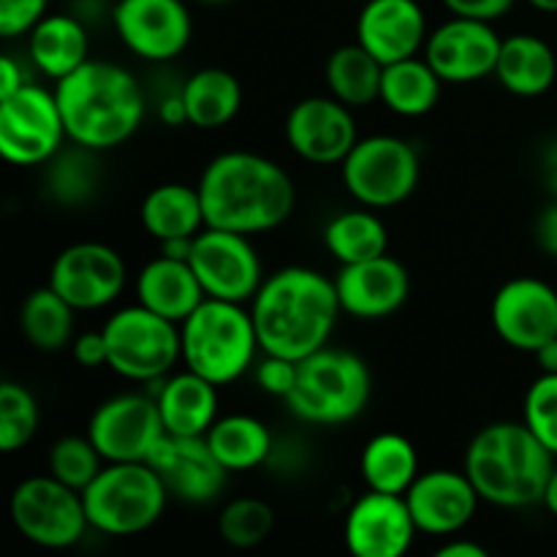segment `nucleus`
Instances as JSON below:
<instances>
[{
    "mask_svg": "<svg viewBox=\"0 0 557 557\" xmlns=\"http://www.w3.org/2000/svg\"><path fill=\"white\" fill-rule=\"evenodd\" d=\"M261 354L302 362L330 346L337 315L343 313L335 281L310 267H283L267 275L250 299Z\"/></svg>",
    "mask_w": 557,
    "mask_h": 557,
    "instance_id": "f257e3e1",
    "label": "nucleus"
},
{
    "mask_svg": "<svg viewBox=\"0 0 557 557\" xmlns=\"http://www.w3.org/2000/svg\"><path fill=\"white\" fill-rule=\"evenodd\" d=\"M205 221L226 232L264 234L288 221L297 205V190L283 166L248 150L221 152L199 177Z\"/></svg>",
    "mask_w": 557,
    "mask_h": 557,
    "instance_id": "f03ea898",
    "label": "nucleus"
},
{
    "mask_svg": "<svg viewBox=\"0 0 557 557\" xmlns=\"http://www.w3.org/2000/svg\"><path fill=\"white\" fill-rule=\"evenodd\" d=\"M71 145L107 152L139 131L147 96L128 69L107 60H87L54 85Z\"/></svg>",
    "mask_w": 557,
    "mask_h": 557,
    "instance_id": "7ed1b4c3",
    "label": "nucleus"
},
{
    "mask_svg": "<svg viewBox=\"0 0 557 557\" xmlns=\"http://www.w3.org/2000/svg\"><path fill=\"white\" fill-rule=\"evenodd\" d=\"M555 460L525 422H495L473 435L462 471L482 500L500 509H525L544 500Z\"/></svg>",
    "mask_w": 557,
    "mask_h": 557,
    "instance_id": "20e7f679",
    "label": "nucleus"
},
{
    "mask_svg": "<svg viewBox=\"0 0 557 557\" xmlns=\"http://www.w3.org/2000/svg\"><path fill=\"white\" fill-rule=\"evenodd\" d=\"M183 364L205 375L215 386H228L243 379L261 351L253 313L243 302L207 297L180 324Z\"/></svg>",
    "mask_w": 557,
    "mask_h": 557,
    "instance_id": "39448f33",
    "label": "nucleus"
},
{
    "mask_svg": "<svg viewBox=\"0 0 557 557\" xmlns=\"http://www.w3.org/2000/svg\"><path fill=\"white\" fill-rule=\"evenodd\" d=\"M373 375L354 351L324 346L299 362L297 384L286 397L288 411L308 424H346L368 408Z\"/></svg>",
    "mask_w": 557,
    "mask_h": 557,
    "instance_id": "423d86ee",
    "label": "nucleus"
},
{
    "mask_svg": "<svg viewBox=\"0 0 557 557\" xmlns=\"http://www.w3.org/2000/svg\"><path fill=\"white\" fill-rule=\"evenodd\" d=\"M90 528L107 536H136L161 520L169 490L150 462H107L82 490Z\"/></svg>",
    "mask_w": 557,
    "mask_h": 557,
    "instance_id": "0eeeda50",
    "label": "nucleus"
},
{
    "mask_svg": "<svg viewBox=\"0 0 557 557\" xmlns=\"http://www.w3.org/2000/svg\"><path fill=\"white\" fill-rule=\"evenodd\" d=\"M109 368L128 381L158 384L183 362L180 324L152 313L145 305H131L109 315L103 324Z\"/></svg>",
    "mask_w": 557,
    "mask_h": 557,
    "instance_id": "6e6552de",
    "label": "nucleus"
},
{
    "mask_svg": "<svg viewBox=\"0 0 557 557\" xmlns=\"http://www.w3.org/2000/svg\"><path fill=\"white\" fill-rule=\"evenodd\" d=\"M341 169L348 194L370 210L403 205L413 196L422 174L417 147L392 134L359 139Z\"/></svg>",
    "mask_w": 557,
    "mask_h": 557,
    "instance_id": "1a4fd4ad",
    "label": "nucleus"
},
{
    "mask_svg": "<svg viewBox=\"0 0 557 557\" xmlns=\"http://www.w3.org/2000/svg\"><path fill=\"white\" fill-rule=\"evenodd\" d=\"M9 515L20 536L44 549H69L90 531L82 493L52 473L16 484L9 500Z\"/></svg>",
    "mask_w": 557,
    "mask_h": 557,
    "instance_id": "9d476101",
    "label": "nucleus"
},
{
    "mask_svg": "<svg viewBox=\"0 0 557 557\" xmlns=\"http://www.w3.org/2000/svg\"><path fill=\"white\" fill-rule=\"evenodd\" d=\"M65 123L54 90L25 82L0 98V152L14 166H41L63 150Z\"/></svg>",
    "mask_w": 557,
    "mask_h": 557,
    "instance_id": "9b49d317",
    "label": "nucleus"
},
{
    "mask_svg": "<svg viewBox=\"0 0 557 557\" xmlns=\"http://www.w3.org/2000/svg\"><path fill=\"white\" fill-rule=\"evenodd\" d=\"M188 264L212 299L245 305L264 283V267L250 245V237L226 228H201L194 237Z\"/></svg>",
    "mask_w": 557,
    "mask_h": 557,
    "instance_id": "f8f14e48",
    "label": "nucleus"
},
{
    "mask_svg": "<svg viewBox=\"0 0 557 557\" xmlns=\"http://www.w3.org/2000/svg\"><path fill=\"white\" fill-rule=\"evenodd\" d=\"M166 435L156 395L123 392L92 411L87 438L107 462H147L158 441Z\"/></svg>",
    "mask_w": 557,
    "mask_h": 557,
    "instance_id": "ddd939ff",
    "label": "nucleus"
},
{
    "mask_svg": "<svg viewBox=\"0 0 557 557\" xmlns=\"http://www.w3.org/2000/svg\"><path fill=\"white\" fill-rule=\"evenodd\" d=\"M109 20L123 47L150 63L174 60L194 36V20L183 0H117Z\"/></svg>",
    "mask_w": 557,
    "mask_h": 557,
    "instance_id": "4468645a",
    "label": "nucleus"
},
{
    "mask_svg": "<svg viewBox=\"0 0 557 557\" xmlns=\"http://www.w3.org/2000/svg\"><path fill=\"white\" fill-rule=\"evenodd\" d=\"M128 270L112 245L74 243L58 253L49 270V286L74 310L109 308L123 294Z\"/></svg>",
    "mask_w": 557,
    "mask_h": 557,
    "instance_id": "2eb2a0df",
    "label": "nucleus"
},
{
    "mask_svg": "<svg viewBox=\"0 0 557 557\" xmlns=\"http://www.w3.org/2000/svg\"><path fill=\"white\" fill-rule=\"evenodd\" d=\"M490 321L506 346L536 354L557 337V292L539 277H511L495 292Z\"/></svg>",
    "mask_w": 557,
    "mask_h": 557,
    "instance_id": "dca6fc26",
    "label": "nucleus"
},
{
    "mask_svg": "<svg viewBox=\"0 0 557 557\" xmlns=\"http://www.w3.org/2000/svg\"><path fill=\"white\" fill-rule=\"evenodd\" d=\"M500 44L493 22L451 16L428 36L424 58L444 85H471L495 74Z\"/></svg>",
    "mask_w": 557,
    "mask_h": 557,
    "instance_id": "f3484780",
    "label": "nucleus"
},
{
    "mask_svg": "<svg viewBox=\"0 0 557 557\" xmlns=\"http://www.w3.org/2000/svg\"><path fill=\"white\" fill-rule=\"evenodd\" d=\"M286 141L302 161L315 166L343 163L359 141L354 109L335 96L302 98L286 117Z\"/></svg>",
    "mask_w": 557,
    "mask_h": 557,
    "instance_id": "a211bd4d",
    "label": "nucleus"
},
{
    "mask_svg": "<svg viewBox=\"0 0 557 557\" xmlns=\"http://www.w3.org/2000/svg\"><path fill=\"white\" fill-rule=\"evenodd\" d=\"M163 487L183 504H210L226 487L228 471L212 455L205 435H163L147 457Z\"/></svg>",
    "mask_w": 557,
    "mask_h": 557,
    "instance_id": "6ab92c4d",
    "label": "nucleus"
},
{
    "mask_svg": "<svg viewBox=\"0 0 557 557\" xmlns=\"http://www.w3.org/2000/svg\"><path fill=\"white\" fill-rule=\"evenodd\" d=\"M419 528L413 522L406 495L368 490L348 509L346 536L348 553L357 557H403L411 549Z\"/></svg>",
    "mask_w": 557,
    "mask_h": 557,
    "instance_id": "aec40b11",
    "label": "nucleus"
},
{
    "mask_svg": "<svg viewBox=\"0 0 557 557\" xmlns=\"http://www.w3.org/2000/svg\"><path fill=\"white\" fill-rule=\"evenodd\" d=\"M479 500L482 495L476 493L468 473L451 468L419 473L406 493V504L419 533L446 539L460 533L473 520Z\"/></svg>",
    "mask_w": 557,
    "mask_h": 557,
    "instance_id": "412c9836",
    "label": "nucleus"
},
{
    "mask_svg": "<svg viewBox=\"0 0 557 557\" xmlns=\"http://www.w3.org/2000/svg\"><path fill=\"white\" fill-rule=\"evenodd\" d=\"M343 313L359 321H379L397 313L411 294V275L389 253L359 264H343L335 277Z\"/></svg>",
    "mask_w": 557,
    "mask_h": 557,
    "instance_id": "4be33fe9",
    "label": "nucleus"
},
{
    "mask_svg": "<svg viewBox=\"0 0 557 557\" xmlns=\"http://www.w3.org/2000/svg\"><path fill=\"white\" fill-rule=\"evenodd\" d=\"M428 36L419 0H368L357 16V41L384 65L419 54Z\"/></svg>",
    "mask_w": 557,
    "mask_h": 557,
    "instance_id": "5701e85b",
    "label": "nucleus"
},
{
    "mask_svg": "<svg viewBox=\"0 0 557 557\" xmlns=\"http://www.w3.org/2000/svg\"><path fill=\"white\" fill-rule=\"evenodd\" d=\"M205 299V288L185 259L161 253L136 275V302L174 324H183Z\"/></svg>",
    "mask_w": 557,
    "mask_h": 557,
    "instance_id": "b1692460",
    "label": "nucleus"
},
{
    "mask_svg": "<svg viewBox=\"0 0 557 557\" xmlns=\"http://www.w3.org/2000/svg\"><path fill=\"white\" fill-rule=\"evenodd\" d=\"M218 389L205 375L185 368L158 381L156 403L169 435H207L218 422Z\"/></svg>",
    "mask_w": 557,
    "mask_h": 557,
    "instance_id": "393cba45",
    "label": "nucleus"
},
{
    "mask_svg": "<svg viewBox=\"0 0 557 557\" xmlns=\"http://www.w3.org/2000/svg\"><path fill=\"white\" fill-rule=\"evenodd\" d=\"M27 58L54 82L74 74L90 60L87 22L76 14H47L27 33Z\"/></svg>",
    "mask_w": 557,
    "mask_h": 557,
    "instance_id": "a878e982",
    "label": "nucleus"
},
{
    "mask_svg": "<svg viewBox=\"0 0 557 557\" xmlns=\"http://www.w3.org/2000/svg\"><path fill=\"white\" fill-rule=\"evenodd\" d=\"M493 76L511 96H544L557 79V58L544 38L533 36V33H515L500 44Z\"/></svg>",
    "mask_w": 557,
    "mask_h": 557,
    "instance_id": "bb28decb",
    "label": "nucleus"
},
{
    "mask_svg": "<svg viewBox=\"0 0 557 557\" xmlns=\"http://www.w3.org/2000/svg\"><path fill=\"white\" fill-rule=\"evenodd\" d=\"M141 228L158 243L196 237L207 228L205 205L196 185L163 183L145 196L139 207Z\"/></svg>",
    "mask_w": 557,
    "mask_h": 557,
    "instance_id": "cd10ccee",
    "label": "nucleus"
},
{
    "mask_svg": "<svg viewBox=\"0 0 557 557\" xmlns=\"http://www.w3.org/2000/svg\"><path fill=\"white\" fill-rule=\"evenodd\" d=\"M188 125L201 131H218L232 123L243 109V85L226 69H199L180 85Z\"/></svg>",
    "mask_w": 557,
    "mask_h": 557,
    "instance_id": "c85d7f7f",
    "label": "nucleus"
},
{
    "mask_svg": "<svg viewBox=\"0 0 557 557\" xmlns=\"http://www.w3.org/2000/svg\"><path fill=\"white\" fill-rule=\"evenodd\" d=\"M212 455L221 460L228 473H243L261 468L270 462L275 451V441L261 419L248 413H232V417H218L210 433L205 435Z\"/></svg>",
    "mask_w": 557,
    "mask_h": 557,
    "instance_id": "c756f323",
    "label": "nucleus"
},
{
    "mask_svg": "<svg viewBox=\"0 0 557 557\" xmlns=\"http://www.w3.org/2000/svg\"><path fill=\"white\" fill-rule=\"evenodd\" d=\"M444 79L435 74L428 58H406L384 65L381 76V101L400 117H422L433 112L441 101Z\"/></svg>",
    "mask_w": 557,
    "mask_h": 557,
    "instance_id": "7c9ffc66",
    "label": "nucleus"
},
{
    "mask_svg": "<svg viewBox=\"0 0 557 557\" xmlns=\"http://www.w3.org/2000/svg\"><path fill=\"white\" fill-rule=\"evenodd\" d=\"M359 473H362L368 490L406 495L408 487L422 473L419 471L417 446L400 433L373 435L364 444L362 457H359Z\"/></svg>",
    "mask_w": 557,
    "mask_h": 557,
    "instance_id": "2f4dec72",
    "label": "nucleus"
},
{
    "mask_svg": "<svg viewBox=\"0 0 557 557\" xmlns=\"http://www.w3.org/2000/svg\"><path fill=\"white\" fill-rule=\"evenodd\" d=\"M326 87L330 96L343 101L351 109L370 107L381 101V76H384V63L359 41L337 47L326 58Z\"/></svg>",
    "mask_w": 557,
    "mask_h": 557,
    "instance_id": "473e14b6",
    "label": "nucleus"
},
{
    "mask_svg": "<svg viewBox=\"0 0 557 557\" xmlns=\"http://www.w3.org/2000/svg\"><path fill=\"white\" fill-rule=\"evenodd\" d=\"M324 245L343 264H359L389 250V232L370 207L346 210L324 226Z\"/></svg>",
    "mask_w": 557,
    "mask_h": 557,
    "instance_id": "72a5a7b5",
    "label": "nucleus"
},
{
    "mask_svg": "<svg viewBox=\"0 0 557 557\" xmlns=\"http://www.w3.org/2000/svg\"><path fill=\"white\" fill-rule=\"evenodd\" d=\"M74 313L76 310L47 283L27 294L22 302L20 330L38 351H60L74 341Z\"/></svg>",
    "mask_w": 557,
    "mask_h": 557,
    "instance_id": "f704fd0d",
    "label": "nucleus"
},
{
    "mask_svg": "<svg viewBox=\"0 0 557 557\" xmlns=\"http://www.w3.org/2000/svg\"><path fill=\"white\" fill-rule=\"evenodd\" d=\"M47 166V190L58 205L79 207L90 201L98 190L96 152L92 150L71 145V150H60Z\"/></svg>",
    "mask_w": 557,
    "mask_h": 557,
    "instance_id": "c9c22d12",
    "label": "nucleus"
},
{
    "mask_svg": "<svg viewBox=\"0 0 557 557\" xmlns=\"http://www.w3.org/2000/svg\"><path fill=\"white\" fill-rule=\"evenodd\" d=\"M275 511L261 498H234L218 517V533L234 549H253L270 539Z\"/></svg>",
    "mask_w": 557,
    "mask_h": 557,
    "instance_id": "e433bc0d",
    "label": "nucleus"
},
{
    "mask_svg": "<svg viewBox=\"0 0 557 557\" xmlns=\"http://www.w3.org/2000/svg\"><path fill=\"white\" fill-rule=\"evenodd\" d=\"M38 403L27 386L16 381L0 384V451L14 455L25 449L38 430Z\"/></svg>",
    "mask_w": 557,
    "mask_h": 557,
    "instance_id": "4c0bfd02",
    "label": "nucleus"
},
{
    "mask_svg": "<svg viewBox=\"0 0 557 557\" xmlns=\"http://www.w3.org/2000/svg\"><path fill=\"white\" fill-rule=\"evenodd\" d=\"M103 462L107 460L87 435H65L49 449V473L79 493L101 473Z\"/></svg>",
    "mask_w": 557,
    "mask_h": 557,
    "instance_id": "58836bf2",
    "label": "nucleus"
},
{
    "mask_svg": "<svg viewBox=\"0 0 557 557\" xmlns=\"http://www.w3.org/2000/svg\"><path fill=\"white\" fill-rule=\"evenodd\" d=\"M522 422L557 457V373H542L525 395Z\"/></svg>",
    "mask_w": 557,
    "mask_h": 557,
    "instance_id": "ea45409f",
    "label": "nucleus"
},
{
    "mask_svg": "<svg viewBox=\"0 0 557 557\" xmlns=\"http://www.w3.org/2000/svg\"><path fill=\"white\" fill-rule=\"evenodd\" d=\"M49 0H0V36H27L47 16Z\"/></svg>",
    "mask_w": 557,
    "mask_h": 557,
    "instance_id": "a19ab883",
    "label": "nucleus"
},
{
    "mask_svg": "<svg viewBox=\"0 0 557 557\" xmlns=\"http://www.w3.org/2000/svg\"><path fill=\"white\" fill-rule=\"evenodd\" d=\"M297 373L299 362L277 357V354H264V359H259V364H256V381H259L261 389L272 397H281V400L292 395L294 384H297Z\"/></svg>",
    "mask_w": 557,
    "mask_h": 557,
    "instance_id": "79ce46f5",
    "label": "nucleus"
},
{
    "mask_svg": "<svg viewBox=\"0 0 557 557\" xmlns=\"http://www.w3.org/2000/svg\"><path fill=\"white\" fill-rule=\"evenodd\" d=\"M71 351H74L76 364H82V368H109V348L103 330L82 332V335L74 337V343H71Z\"/></svg>",
    "mask_w": 557,
    "mask_h": 557,
    "instance_id": "37998d69",
    "label": "nucleus"
},
{
    "mask_svg": "<svg viewBox=\"0 0 557 557\" xmlns=\"http://www.w3.org/2000/svg\"><path fill=\"white\" fill-rule=\"evenodd\" d=\"M517 0H444L451 16H471V20L495 22L511 11Z\"/></svg>",
    "mask_w": 557,
    "mask_h": 557,
    "instance_id": "c03bdc74",
    "label": "nucleus"
},
{
    "mask_svg": "<svg viewBox=\"0 0 557 557\" xmlns=\"http://www.w3.org/2000/svg\"><path fill=\"white\" fill-rule=\"evenodd\" d=\"M533 237H536V245L544 253L557 259V199L539 212L536 226H533Z\"/></svg>",
    "mask_w": 557,
    "mask_h": 557,
    "instance_id": "a18cd8bd",
    "label": "nucleus"
},
{
    "mask_svg": "<svg viewBox=\"0 0 557 557\" xmlns=\"http://www.w3.org/2000/svg\"><path fill=\"white\" fill-rule=\"evenodd\" d=\"M158 117H161V123L172 125V128H177V125H188V109H185L183 90L166 92V96L158 101Z\"/></svg>",
    "mask_w": 557,
    "mask_h": 557,
    "instance_id": "49530a36",
    "label": "nucleus"
},
{
    "mask_svg": "<svg viewBox=\"0 0 557 557\" xmlns=\"http://www.w3.org/2000/svg\"><path fill=\"white\" fill-rule=\"evenodd\" d=\"M25 74H22V65L16 63L11 54H3L0 58V98L11 96V92L20 90L25 85Z\"/></svg>",
    "mask_w": 557,
    "mask_h": 557,
    "instance_id": "de8ad7c7",
    "label": "nucleus"
},
{
    "mask_svg": "<svg viewBox=\"0 0 557 557\" xmlns=\"http://www.w3.org/2000/svg\"><path fill=\"white\" fill-rule=\"evenodd\" d=\"M438 557H487V549L476 542H468V539H451L444 547L435 549Z\"/></svg>",
    "mask_w": 557,
    "mask_h": 557,
    "instance_id": "09e8293b",
    "label": "nucleus"
},
{
    "mask_svg": "<svg viewBox=\"0 0 557 557\" xmlns=\"http://www.w3.org/2000/svg\"><path fill=\"white\" fill-rule=\"evenodd\" d=\"M542 177L547 183L549 194L557 199V139L549 141L542 152Z\"/></svg>",
    "mask_w": 557,
    "mask_h": 557,
    "instance_id": "8fccbe9b",
    "label": "nucleus"
},
{
    "mask_svg": "<svg viewBox=\"0 0 557 557\" xmlns=\"http://www.w3.org/2000/svg\"><path fill=\"white\" fill-rule=\"evenodd\" d=\"M533 357H536L542 373H557V337H553L549 343H544Z\"/></svg>",
    "mask_w": 557,
    "mask_h": 557,
    "instance_id": "3c124183",
    "label": "nucleus"
},
{
    "mask_svg": "<svg viewBox=\"0 0 557 557\" xmlns=\"http://www.w3.org/2000/svg\"><path fill=\"white\" fill-rule=\"evenodd\" d=\"M544 506H547V511L553 517H557V466L553 468V476H549L547 482V490H544Z\"/></svg>",
    "mask_w": 557,
    "mask_h": 557,
    "instance_id": "603ef678",
    "label": "nucleus"
},
{
    "mask_svg": "<svg viewBox=\"0 0 557 557\" xmlns=\"http://www.w3.org/2000/svg\"><path fill=\"white\" fill-rule=\"evenodd\" d=\"M533 9L544 11V14H557V0H528Z\"/></svg>",
    "mask_w": 557,
    "mask_h": 557,
    "instance_id": "864d4df0",
    "label": "nucleus"
},
{
    "mask_svg": "<svg viewBox=\"0 0 557 557\" xmlns=\"http://www.w3.org/2000/svg\"><path fill=\"white\" fill-rule=\"evenodd\" d=\"M196 3H201V5H226V3H232V0H196Z\"/></svg>",
    "mask_w": 557,
    "mask_h": 557,
    "instance_id": "5fc2aeb1",
    "label": "nucleus"
}]
</instances>
